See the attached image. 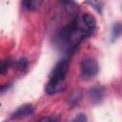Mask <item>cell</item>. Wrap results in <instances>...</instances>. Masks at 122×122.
Here are the masks:
<instances>
[{"mask_svg":"<svg viewBox=\"0 0 122 122\" xmlns=\"http://www.w3.org/2000/svg\"><path fill=\"white\" fill-rule=\"evenodd\" d=\"M90 5H92L99 13L102 12V10H103V3L101 2H89Z\"/></svg>","mask_w":122,"mask_h":122,"instance_id":"4fadbf2b","label":"cell"},{"mask_svg":"<svg viewBox=\"0 0 122 122\" xmlns=\"http://www.w3.org/2000/svg\"><path fill=\"white\" fill-rule=\"evenodd\" d=\"M70 60L68 58H62L55 64L51 72L50 80L45 88V92L47 94H55L65 90Z\"/></svg>","mask_w":122,"mask_h":122,"instance_id":"7a4b0ae2","label":"cell"},{"mask_svg":"<svg viewBox=\"0 0 122 122\" xmlns=\"http://www.w3.org/2000/svg\"><path fill=\"white\" fill-rule=\"evenodd\" d=\"M80 70H81L82 76L86 79H89V78L94 77L98 73L99 67L95 59L92 57H87L81 61Z\"/></svg>","mask_w":122,"mask_h":122,"instance_id":"3957f363","label":"cell"},{"mask_svg":"<svg viewBox=\"0 0 122 122\" xmlns=\"http://www.w3.org/2000/svg\"><path fill=\"white\" fill-rule=\"evenodd\" d=\"M34 107L31 104H25L20 106L18 109H16L10 115V118L12 120H21V119H25L28 118L30 116H31L34 113Z\"/></svg>","mask_w":122,"mask_h":122,"instance_id":"277c9868","label":"cell"},{"mask_svg":"<svg viewBox=\"0 0 122 122\" xmlns=\"http://www.w3.org/2000/svg\"><path fill=\"white\" fill-rule=\"evenodd\" d=\"M42 3L43 2L41 0H26L22 2V7L29 11H33L40 8Z\"/></svg>","mask_w":122,"mask_h":122,"instance_id":"52a82bcc","label":"cell"},{"mask_svg":"<svg viewBox=\"0 0 122 122\" xmlns=\"http://www.w3.org/2000/svg\"><path fill=\"white\" fill-rule=\"evenodd\" d=\"M60 117L58 115H48L38 119L36 122H59Z\"/></svg>","mask_w":122,"mask_h":122,"instance_id":"8fae6325","label":"cell"},{"mask_svg":"<svg viewBox=\"0 0 122 122\" xmlns=\"http://www.w3.org/2000/svg\"><path fill=\"white\" fill-rule=\"evenodd\" d=\"M79 19H80L81 23L83 24V26L91 33H92L93 30L96 28V20H95V18L90 13H84V14L79 16Z\"/></svg>","mask_w":122,"mask_h":122,"instance_id":"5b68a950","label":"cell"},{"mask_svg":"<svg viewBox=\"0 0 122 122\" xmlns=\"http://www.w3.org/2000/svg\"><path fill=\"white\" fill-rule=\"evenodd\" d=\"M10 67V60H1L0 61V75L5 74Z\"/></svg>","mask_w":122,"mask_h":122,"instance_id":"30bf717a","label":"cell"},{"mask_svg":"<svg viewBox=\"0 0 122 122\" xmlns=\"http://www.w3.org/2000/svg\"><path fill=\"white\" fill-rule=\"evenodd\" d=\"M70 122H88V117L85 113H78L76 114Z\"/></svg>","mask_w":122,"mask_h":122,"instance_id":"7c38bea8","label":"cell"},{"mask_svg":"<svg viewBox=\"0 0 122 122\" xmlns=\"http://www.w3.org/2000/svg\"><path fill=\"white\" fill-rule=\"evenodd\" d=\"M104 93L105 91L102 87L100 86H95L92 87V89H90L89 91V98L92 103H99L102 101L103 97H104Z\"/></svg>","mask_w":122,"mask_h":122,"instance_id":"8992f818","label":"cell"},{"mask_svg":"<svg viewBox=\"0 0 122 122\" xmlns=\"http://www.w3.org/2000/svg\"><path fill=\"white\" fill-rule=\"evenodd\" d=\"M28 66H29V61H28V59H27L26 57H21V58H19V59L17 60V62H16V67H17V69H18L19 71H25V70L28 68Z\"/></svg>","mask_w":122,"mask_h":122,"instance_id":"9c48e42d","label":"cell"},{"mask_svg":"<svg viewBox=\"0 0 122 122\" xmlns=\"http://www.w3.org/2000/svg\"><path fill=\"white\" fill-rule=\"evenodd\" d=\"M121 32H122L121 24H120V23H115V24L112 26V42L116 41V40L120 37Z\"/></svg>","mask_w":122,"mask_h":122,"instance_id":"ba28073f","label":"cell"},{"mask_svg":"<svg viewBox=\"0 0 122 122\" xmlns=\"http://www.w3.org/2000/svg\"><path fill=\"white\" fill-rule=\"evenodd\" d=\"M91 34L92 33L81 23L79 16L75 15L72 20L61 30L59 33V40L70 52L73 51L80 43Z\"/></svg>","mask_w":122,"mask_h":122,"instance_id":"6da1fadb","label":"cell"}]
</instances>
